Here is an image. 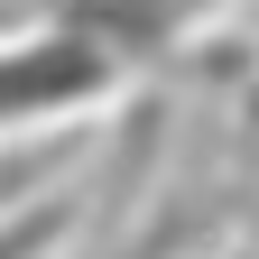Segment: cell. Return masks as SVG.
<instances>
[{
    "label": "cell",
    "instance_id": "6da1fadb",
    "mask_svg": "<svg viewBox=\"0 0 259 259\" xmlns=\"http://www.w3.org/2000/svg\"><path fill=\"white\" fill-rule=\"evenodd\" d=\"M120 93V56L83 19L37 28V37H0V130H47L74 111H102Z\"/></svg>",
    "mask_w": 259,
    "mask_h": 259
},
{
    "label": "cell",
    "instance_id": "7a4b0ae2",
    "mask_svg": "<svg viewBox=\"0 0 259 259\" xmlns=\"http://www.w3.org/2000/svg\"><path fill=\"white\" fill-rule=\"evenodd\" d=\"M232 259H250V250H232Z\"/></svg>",
    "mask_w": 259,
    "mask_h": 259
}]
</instances>
